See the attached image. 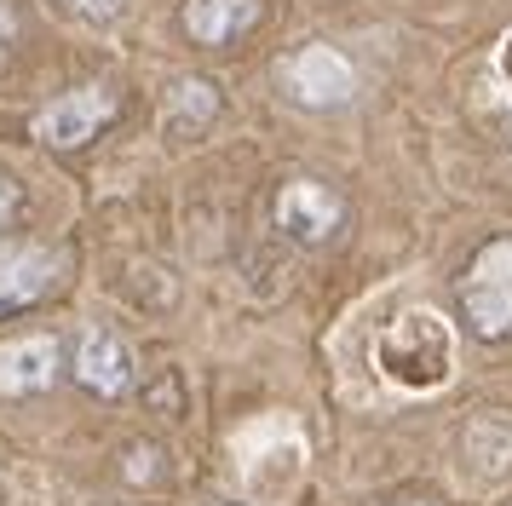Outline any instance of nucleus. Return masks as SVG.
Returning a JSON list of instances; mask_svg holds the SVG:
<instances>
[{
	"label": "nucleus",
	"instance_id": "obj_4",
	"mask_svg": "<svg viewBox=\"0 0 512 506\" xmlns=\"http://www.w3.org/2000/svg\"><path fill=\"white\" fill-rule=\"evenodd\" d=\"M288 92L311 104V110H334V104H346L351 92H357V69H351L346 52H334V46H300L294 58H288Z\"/></svg>",
	"mask_w": 512,
	"mask_h": 506
},
{
	"label": "nucleus",
	"instance_id": "obj_1",
	"mask_svg": "<svg viewBox=\"0 0 512 506\" xmlns=\"http://www.w3.org/2000/svg\"><path fill=\"white\" fill-rule=\"evenodd\" d=\"M380 374L403 391H438L455 368V340L443 328L438 311H403L397 322H386V334L374 345Z\"/></svg>",
	"mask_w": 512,
	"mask_h": 506
},
{
	"label": "nucleus",
	"instance_id": "obj_13",
	"mask_svg": "<svg viewBox=\"0 0 512 506\" xmlns=\"http://www.w3.org/2000/svg\"><path fill=\"white\" fill-rule=\"evenodd\" d=\"M18 202H24V196H18V184H12V173H0V225H6L12 213H18Z\"/></svg>",
	"mask_w": 512,
	"mask_h": 506
},
{
	"label": "nucleus",
	"instance_id": "obj_8",
	"mask_svg": "<svg viewBox=\"0 0 512 506\" xmlns=\"http://www.w3.org/2000/svg\"><path fill=\"white\" fill-rule=\"evenodd\" d=\"M75 374H81V386H93L98 397H121V391L133 386V351L121 334L110 328H93L81 351H75Z\"/></svg>",
	"mask_w": 512,
	"mask_h": 506
},
{
	"label": "nucleus",
	"instance_id": "obj_3",
	"mask_svg": "<svg viewBox=\"0 0 512 506\" xmlns=\"http://www.w3.org/2000/svg\"><path fill=\"white\" fill-rule=\"evenodd\" d=\"M110 115H116V92L110 87H75L35 115V138L52 144V150H75V144H87L93 133H104Z\"/></svg>",
	"mask_w": 512,
	"mask_h": 506
},
{
	"label": "nucleus",
	"instance_id": "obj_12",
	"mask_svg": "<svg viewBox=\"0 0 512 506\" xmlns=\"http://www.w3.org/2000/svg\"><path fill=\"white\" fill-rule=\"evenodd\" d=\"M12 52H18V18H12V6L0 0V75L12 64Z\"/></svg>",
	"mask_w": 512,
	"mask_h": 506
},
{
	"label": "nucleus",
	"instance_id": "obj_11",
	"mask_svg": "<svg viewBox=\"0 0 512 506\" xmlns=\"http://www.w3.org/2000/svg\"><path fill=\"white\" fill-rule=\"evenodd\" d=\"M70 18H81V23H116L133 0H58Z\"/></svg>",
	"mask_w": 512,
	"mask_h": 506
},
{
	"label": "nucleus",
	"instance_id": "obj_6",
	"mask_svg": "<svg viewBox=\"0 0 512 506\" xmlns=\"http://www.w3.org/2000/svg\"><path fill=\"white\" fill-rule=\"evenodd\" d=\"M277 225L294 242H328L334 225H340V202H334V190H323V184L294 179V184H282V196H277Z\"/></svg>",
	"mask_w": 512,
	"mask_h": 506
},
{
	"label": "nucleus",
	"instance_id": "obj_14",
	"mask_svg": "<svg viewBox=\"0 0 512 506\" xmlns=\"http://www.w3.org/2000/svg\"><path fill=\"white\" fill-rule=\"evenodd\" d=\"M501 75H507V87H512V29H507V41H501Z\"/></svg>",
	"mask_w": 512,
	"mask_h": 506
},
{
	"label": "nucleus",
	"instance_id": "obj_2",
	"mask_svg": "<svg viewBox=\"0 0 512 506\" xmlns=\"http://www.w3.org/2000/svg\"><path fill=\"white\" fill-rule=\"evenodd\" d=\"M461 299L484 340L512 334V236H495V242L478 248V259L461 276Z\"/></svg>",
	"mask_w": 512,
	"mask_h": 506
},
{
	"label": "nucleus",
	"instance_id": "obj_9",
	"mask_svg": "<svg viewBox=\"0 0 512 506\" xmlns=\"http://www.w3.org/2000/svg\"><path fill=\"white\" fill-rule=\"evenodd\" d=\"M254 18H259V0H190L185 6L190 41H202V46H225Z\"/></svg>",
	"mask_w": 512,
	"mask_h": 506
},
{
	"label": "nucleus",
	"instance_id": "obj_10",
	"mask_svg": "<svg viewBox=\"0 0 512 506\" xmlns=\"http://www.w3.org/2000/svg\"><path fill=\"white\" fill-rule=\"evenodd\" d=\"M213 115H219V92L190 75V81H179L173 98H167V133H202Z\"/></svg>",
	"mask_w": 512,
	"mask_h": 506
},
{
	"label": "nucleus",
	"instance_id": "obj_5",
	"mask_svg": "<svg viewBox=\"0 0 512 506\" xmlns=\"http://www.w3.org/2000/svg\"><path fill=\"white\" fill-rule=\"evenodd\" d=\"M58 380V340L52 334H18L0 345V397H29Z\"/></svg>",
	"mask_w": 512,
	"mask_h": 506
},
{
	"label": "nucleus",
	"instance_id": "obj_7",
	"mask_svg": "<svg viewBox=\"0 0 512 506\" xmlns=\"http://www.w3.org/2000/svg\"><path fill=\"white\" fill-rule=\"evenodd\" d=\"M58 282V253L35 248V242H6L0 248V311L35 305Z\"/></svg>",
	"mask_w": 512,
	"mask_h": 506
}]
</instances>
